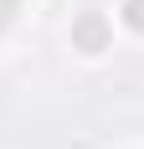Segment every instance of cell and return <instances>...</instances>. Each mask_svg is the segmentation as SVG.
Masks as SVG:
<instances>
[{
  "label": "cell",
  "mask_w": 144,
  "mask_h": 149,
  "mask_svg": "<svg viewBox=\"0 0 144 149\" xmlns=\"http://www.w3.org/2000/svg\"><path fill=\"white\" fill-rule=\"evenodd\" d=\"M72 41L82 46V52H103V41H108V26H103V15H82V21L72 26Z\"/></svg>",
  "instance_id": "1"
},
{
  "label": "cell",
  "mask_w": 144,
  "mask_h": 149,
  "mask_svg": "<svg viewBox=\"0 0 144 149\" xmlns=\"http://www.w3.org/2000/svg\"><path fill=\"white\" fill-rule=\"evenodd\" d=\"M124 21H129L134 31H144V0H129V5H124Z\"/></svg>",
  "instance_id": "2"
},
{
  "label": "cell",
  "mask_w": 144,
  "mask_h": 149,
  "mask_svg": "<svg viewBox=\"0 0 144 149\" xmlns=\"http://www.w3.org/2000/svg\"><path fill=\"white\" fill-rule=\"evenodd\" d=\"M10 15H15V0H0V31L10 26Z\"/></svg>",
  "instance_id": "3"
}]
</instances>
